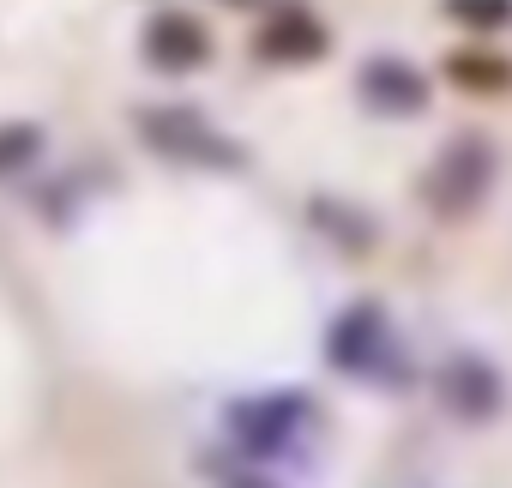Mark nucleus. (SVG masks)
Instances as JSON below:
<instances>
[{"mask_svg": "<svg viewBox=\"0 0 512 488\" xmlns=\"http://www.w3.org/2000/svg\"><path fill=\"white\" fill-rule=\"evenodd\" d=\"M133 127L163 163H187V169H241L247 163V151L187 103H151L133 115Z\"/></svg>", "mask_w": 512, "mask_h": 488, "instance_id": "obj_3", "label": "nucleus"}, {"mask_svg": "<svg viewBox=\"0 0 512 488\" xmlns=\"http://www.w3.org/2000/svg\"><path fill=\"white\" fill-rule=\"evenodd\" d=\"M223 440L235 458L266 464V458H290L320 434V404L302 386H260V392H235L217 416Z\"/></svg>", "mask_w": 512, "mask_h": 488, "instance_id": "obj_1", "label": "nucleus"}, {"mask_svg": "<svg viewBox=\"0 0 512 488\" xmlns=\"http://www.w3.org/2000/svg\"><path fill=\"white\" fill-rule=\"evenodd\" d=\"M326 368L356 380V386H386V392H404L410 386V350H404V332L398 320L380 308V302H350L344 314L326 320Z\"/></svg>", "mask_w": 512, "mask_h": 488, "instance_id": "obj_2", "label": "nucleus"}, {"mask_svg": "<svg viewBox=\"0 0 512 488\" xmlns=\"http://www.w3.org/2000/svg\"><path fill=\"white\" fill-rule=\"evenodd\" d=\"M446 19H458L470 31H500L512 19V0H446Z\"/></svg>", "mask_w": 512, "mask_h": 488, "instance_id": "obj_11", "label": "nucleus"}, {"mask_svg": "<svg viewBox=\"0 0 512 488\" xmlns=\"http://www.w3.org/2000/svg\"><path fill=\"white\" fill-rule=\"evenodd\" d=\"M211 488H284V482H278V476H266L260 464H247V458H235V464L211 470Z\"/></svg>", "mask_w": 512, "mask_h": 488, "instance_id": "obj_12", "label": "nucleus"}, {"mask_svg": "<svg viewBox=\"0 0 512 488\" xmlns=\"http://www.w3.org/2000/svg\"><path fill=\"white\" fill-rule=\"evenodd\" d=\"M434 398L446 416L458 422H494L506 410V374L482 356V350H452L440 368H434Z\"/></svg>", "mask_w": 512, "mask_h": 488, "instance_id": "obj_5", "label": "nucleus"}, {"mask_svg": "<svg viewBox=\"0 0 512 488\" xmlns=\"http://www.w3.org/2000/svg\"><path fill=\"white\" fill-rule=\"evenodd\" d=\"M356 97L368 115H392V121H410L428 109V73L404 55H368L362 73H356Z\"/></svg>", "mask_w": 512, "mask_h": 488, "instance_id": "obj_6", "label": "nucleus"}, {"mask_svg": "<svg viewBox=\"0 0 512 488\" xmlns=\"http://www.w3.org/2000/svg\"><path fill=\"white\" fill-rule=\"evenodd\" d=\"M253 49H260V61H272V67H308V61H320L332 49V37L308 7H284V13L266 19V31L253 37Z\"/></svg>", "mask_w": 512, "mask_h": 488, "instance_id": "obj_7", "label": "nucleus"}, {"mask_svg": "<svg viewBox=\"0 0 512 488\" xmlns=\"http://www.w3.org/2000/svg\"><path fill=\"white\" fill-rule=\"evenodd\" d=\"M43 157V127L31 121H0V175H19Z\"/></svg>", "mask_w": 512, "mask_h": 488, "instance_id": "obj_10", "label": "nucleus"}, {"mask_svg": "<svg viewBox=\"0 0 512 488\" xmlns=\"http://www.w3.org/2000/svg\"><path fill=\"white\" fill-rule=\"evenodd\" d=\"M446 79H452L458 91L494 97V91H512V61H500V55H488V49H458V55H446Z\"/></svg>", "mask_w": 512, "mask_h": 488, "instance_id": "obj_9", "label": "nucleus"}, {"mask_svg": "<svg viewBox=\"0 0 512 488\" xmlns=\"http://www.w3.org/2000/svg\"><path fill=\"white\" fill-rule=\"evenodd\" d=\"M494 175H500L494 145H488L482 133H458V139H446L440 157L428 163V175H422V205H428L434 217L458 223V217H470V211L494 193Z\"/></svg>", "mask_w": 512, "mask_h": 488, "instance_id": "obj_4", "label": "nucleus"}, {"mask_svg": "<svg viewBox=\"0 0 512 488\" xmlns=\"http://www.w3.org/2000/svg\"><path fill=\"white\" fill-rule=\"evenodd\" d=\"M145 61L157 73H193L211 61V31L193 13H157L145 25Z\"/></svg>", "mask_w": 512, "mask_h": 488, "instance_id": "obj_8", "label": "nucleus"}]
</instances>
